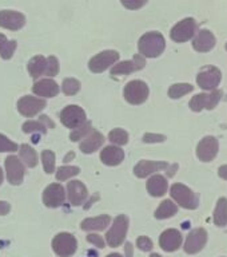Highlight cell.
<instances>
[{
	"label": "cell",
	"instance_id": "cell-35",
	"mask_svg": "<svg viewBox=\"0 0 227 257\" xmlns=\"http://www.w3.org/2000/svg\"><path fill=\"white\" fill-rule=\"evenodd\" d=\"M22 130L27 134H31V133H42V134H46L47 133V126L40 122V120H27L26 123L22 126Z\"/></svg>",
	"mask_w": 227,
	"mask_h": 257
},
{
	"label": "cell",
	"instance_id": "cell-28",
	"mask_svg": "<svg viewBox=\"0 0 227 257\" xmlns=\"http://www.w3.org/2000/svg\"><path fill=\"white\" fill-rule=\"evenodd\" d=\"M178 212V206L174 204L171 200H164L162 204L159 205V208L155 210V218L158 220H164V218H170Z\"/></svg>",
	"mask_w": 227,
	"mask_h": 257
},
{
	"label": "cell",
	"instance_id": "cell-9",
	"mask_svg": "<svg viewBox=\"0 0 227 257\" xmlns=\"http://www.w3.org/2000/svg\"><path fill=\"white\" fill-rule=\"evenodd\" d=\"M220 98H222L220 90H214L208 94H198L192 96V99L190 100V108L192 111H202L203 108L212 110L218 104Z\"/></svg>",
	"mask_w": 227,
	"mask_h": 257
},
{
	"label": "cell",
	"instance_id": "cell-38",
	"mask_svg": "<svg viewBox=\"0 0 227 257\" xmlns=\"http://www.w3.org/2000/svg\"><path fill=\"white\" fill-rule=\"evenodd\" d=\"M91 132H92L91 122H87V123H84L83 126H80V127L75 128V130H74V132L70 134V140H71L72 142L84 140V138L88 136V133H91Z\"/></svg>",
	"mask_w": 227,
	"mask_h": 257
},
{
	"label": "cell",
	"instance_id": "cell-10",
	"mask_svg": "<svg viewBox=\"0 0 227 257\" xmlns=\"http://www.w3.org/2000/svg\"><path fill=\"white\" fill-rule=\"evenodd\" d=\"M47 106L46 100L42 98H36L32 95H24L18 100V110L22 115L34 116L39 114L44 107Z\"/></svg>",
	"mask_w": 227,
	"mask_h": 257
},
{
	"label": "cell",
	"instance_id": "cell-23",
	"mask_svg": "<svg viewBox=\"0 0 227 257\" xmlns=\"http://www.w3.org/2000/svg\"><path fill=\"white\" fill-rule=\"evenodd\" d=\"M124 160L123 150L118 146H107L100 153V161L107 166H116Z\"/></svg>",
	"mask_w": 227,
	"mask_h": 257
},
{
	"label": "cell",
	"instance_id": "cell-16",
	"mask_svg": "<svg viewBox=\"0 0 227 257\" xmlns=\"http://www.w3.org/2000/svg\"><path fill=\"white\" fill-rule=\"evenodd\" d=\"M146 64V60L140 54L134 55L132 60H124L118 64H114L111 68V75H128L134 71L142 70Z\"/></svg>",
	"mask_w": 227,
	"mask_h": 257
},
{
	"label": "cell",
	"instance_id": "cell-4",
	"mask_svg": "<svg viewBox=\"0 0 227 257\" xmlns=\"http://www.w3.org/2000/svg\"><path fill=\"white\" fill-rule=\"evenodd\" d=\"M52 249L60 257H71L78 249V241L71 233L62 232L52 240Z\"/></svg>",
	"mask_w": 227,
	"mask_h": 257
},
{
	"label": "cell",
	"instance_id": "cell-14",
	"mask_svg": "<svg viewBox=\"0 0 227 257\" xmlns=\"http://www.w3.org/2000/svg\"><path fill=\"white\" fill-rule=\"evenodd\" d=\"M218 148H219V145H218V140L215 137H204L196 146V157L203 162H210L218 154Z\"/></svg>",
	"mask_w": 227,
	"mask_h": 257
},
{
	"label": "cell",
	"instance_id": "cell-18",
	"mask_svg": "<svg viewBox=\"0 0 227 257\" xmlns=\"http://www.w3.org/2000/svg\"><path fill=\"white\" fill-rule=\"evenodd\" d=\"M68 201L72 206H80L88 197V190L82 181H71L67 184Z\"/></svg>",
	"mask_w": 227,
	"mask_h": 257
},
{
	"label": "cell",
	"instance_id": "cell-50",
	"mask_svg": "<svg viewBox=\"0 0 227 257\" xmlns=\"http://www.w3.org/2000/svg\"><path fill=\"white\" fill-rule=\"evenodd\" d=\"M107 257H123V256H120L119 253H111V254H108Z\"/></svg>",
	"mask_w": 227,
	"mask_h": 257
},
{
	"label": "cell",
	"instance_id": "cell-32",
	"mask_svg": "<svg viewBox=\"0 0 227 257\" xmlns=\"http://www.w3.org/2000/svg\"><path fill=\"white\" fill-rule=\"evenodd\" d=\"M194 90V86L188 83H176L172 84L171 87L168 88V96L172 98V99H179L183 95L191 92Z\"/></svg>",
	"mask_w": 227,
	"mask_h": 257
},
{
	"label": "cell",
	"instance_id": "cell-25",
	"mask_svg": "<svg viewBox=\"0 0 227 257\" xmlns=\"http://www.w3.org/2000/svg\"><path fill=\"white\" fill-rule=\"evenodd\" d=\"M168 188L167 180L160 174H155L152 176L150 180L147 181V192L151 194L152 197H162L166 194Z\"/></svg>",
	"mask_w": 227,
	"mask_h": 257
},
{
	"label": "cell",
	"instance_id": "cell-53",
	"mask_svg": "<svg viewBox=\"0 0 227 257\" xmlns=\"http://www.w3.org/2000/svg\"><path fill=\"white\" fill-rule=\"evenodd\" d=\"M226 50H227V43H226Z\"/></svg>",
	"mask_w": 227,
	"mask_h": 257
},
{
	"label": "cell",
	"instance_id": "cell-51",
	"mask_svg": "<svg viewBox=\"0 0 227 257\" xmlns=\"http://www.w3.org/2000/svg\"><path fill=\"white\" fill-rule=\"evenodd\" d=\"M3 182V172H2V168H0V185Z\"/></svg>",
	"mask_w": 227,
	"mask_h": 257
},
{
	"label": "cell",
	"instance_id": "cell-45",
	"mask_svg": "<svg viewBox=\"0 0 227 257\" xmlns=\"http://www.w3.org/2000/svg\"><path fill=\"white\" fill-rule=\"evenodd\" d=\"M11 210V206L6 201H0V216H6Z\"/></svg>",
	"mask_w": 227,
	"mask_h": 257
},
{
	"label": "cell",
	"instance_id": "cell-34",
	"mask_svg": "<svg viewBox=\"0 0 227 257\" xmlns=\"http://www.w3.org/2000/svg\"><path fill=\"white\" fill-rule=\"evenodd\" d=\"M42 164H43L44 172L47 174H52L55 172V153L51 152V150H43Z\"/></svg>",
	"mask_w": 227,
	"mask_h": 257
},
{
	"label": "cell",
	"instance_id": "cell-33",
	"mask_svg": "<svg viewBox=\"0 0 227 257\" xmlns=\"http://www.w3.org/2000/svg\"><path fill=\"white\" fill-rule=\"evenodd\" d=\"M108 141H111L112 144L118 145V148L123 146L128 142V133L123 128H114L108 134Z\"/></svg>",
	"mask_w": 227,
	"mask_h": 257
},
{
	"label": "cell",
	"instance_id": "cell-21",
	"mask_svg": "<svg viewBox=\"0 0 227 257\" xmlns=\"http://www.w3.org/2000/svg\"><path fill=\"white\" fill-rule=\"evenodd\" d=\"M167 168L166 162H156V161H147L143 160L138 162L134 168V174L138 178H146V177L151 176L152 173L159 172L162 169Z\"/></svg>",
	"mask_w": 227,
	"mask_h": 257
},
{
	"label": "cell",
	"instance_id": "cell-44",
	"mask_svg": "<svg viewBox=\"0 0 227 257\" xmlns=\"http://www.w3.org/2000/svg\"><path fill=\"white\" fill-rule=\"evenodd\" d=\"M122 4H123L124 7L126 8H130V10H138V8L143 7L144 4H146V2H122Z\"/></svg>",
	"mask_w": 227,
	"mask_h": 257
},
{
	"label": "cell",
	"instance_id": "cell-5",
	"mask_svg": "<svg viewBox=\"0 0 227 257\" xmlns=\"http://www.w3.org/2000/svg\"><path fill=\"white\" fill-rule=\"evenodd\" d=\"M124 99L131 104H142L148 98V86L143 80H131L124 86Z\"/></svg>",
	"mask_w": 227,
	"mask_h": 257
},
{
	"label": "cell",
	"instance_id": "cell-49",
	"mask_svg": "<svg viewBox=\"0 0 227 257\" xmlns=\"http://www.w3.org/2000/svg\"><path fill=\"white\" fill-rule=\"evenodd\" d=\"M71 158H74V153H72V152L68 153L67 156L64 157V162H68V161L71 160Z\"/></svg>",
	"mask_w": 227,
	"mask_h": 257
},
{
	"label": "cell",
	"instance_id": "cell-8",
	"mask_svg": "<svg viewBox=\"0 0 227 257\" xmlns=\"http://www.w3.org/2000/svg\"><path fill=\"white\" fill-rule=\"evenodd\" d=\"M196 31V22L192 18H186V19L180 20L179 23L175 24L172 27L170 36L171 39L176 43H183L187 42L194 36Z\"/></svg>",
	"mask_w": 227,
	"mask_h": 257
},
{
	"label": "cell",
	"instance_id": "cell-24",
	"mask_svg": "<svg viewBox=\"0 0 227 257\" xmlns=\"http://www.w3.org/2000/svg\"><path fill=\"white\" fill-rule=\"evenodd\" d=\"M104 137L99 132H91L90 136H87L82 142H80V150L84 154H91L96 152L98 149L102 148L104 144Z\"/></svg>",
	"mask_w": 227,
	"mask_h": 257
},
{
	"label": "cell",
	"instance_id": "cell-7",
	"mask_svg": "<svg viewBox=\"0 0 227 257\" xmlns=\"http://www.w3.org/2000/svg\"><path fill=\"white\" fill-rule=\"evenodd\" d=\"M118 60H119V52L114 50H106L91 58V60L88 62V68L95 74H100L106 71L108 67H111L112 64H115Z\"/></svg>",
	"mask_w": 227,
	"mask_h": 257
},
{
	"label": "cell",
	"instance_id": "cell-52",
	"mask_svg": "<svg viewBox=\"0 0 227 257\" xmlns=\"http://www.w3.org/2000/svg\"><path fill=\"white\" fill-rule=\"evenodd\" d=\"M150 257H162V256H160V254H158V253H152Z\"/></svg>",
	"mask_w": 227,
	"mask_h": 257
},
{
	"label": "cell",
	"instance_id": "cell-46",
	"mask_svg": "<svg viewBox=\"0 0 227 257\" xmlns=\"http://www.w3.org/2000/svg\"><path fill=\"white\" fill-rule=\"evenodd\" d=\"M124 252H126V257L134 256V249H132L131 242H126V245H124Z\"/></svg>",
	"mask_w": 227,
	"mask_h": 257
},
{
	"label": "cell",
	"instance_id": "cell-1",
	"mask_svg": "<svg viewBox=\"0 0 227 257\" xmlns=\"http://www.w3.org/2000/svg\"><path fill=\"white\" fill-rule=\"evenodd\" d=\"M166 40L159 32H147L138 42L140 55L146 58H158L164 51Z\"/></svg>",
	"mask_w": 227,
	"mask_h": 257
},
{
	"label": "cell",
	"instance_id": "cell-13",
	"mask_svg": "<svg viewBox=\"0 0 227 257\" xmlns=\"http://www.w3.org/2000/svg\"><path fill=\"white\" fill-rule=\"evenodd\" d=\"M66 200V189L60 184H51L44 189L43 202L48 208H59Z\"/></svg>",
	"mask_w": 227,
	"mask_h": 257
},
{
	"label": "cell",
	"instance_id": "cell-20",
	"mask_svg": "<svg viewBox=\"0 0 227 257\" xmlns=\"http://www.w3.org/2000/svg\"><path fill=\"white\" fill-rule=\"evenodd\" d=\"M216 40L215 36L212 35L211 31L208 30H200L192 40V47L198 52H207L214 48Z\"/></svg>",
	"mask_w": 227,
	"mask_h": 257
},
{
	"label": "cell",
	"instance_id": "cell-36",
	"mask_svg": "<svg viewBox=\"0 0 227 257\" xmlns=\"http://www.w3.org/2000/svg\"><path fill=\"white\" fill-rule=\"evenodd\" d=\"M62 90L66 95H75L80 90V82L74 78H66L62 84Z\"/></svg>",
	"mask_w": 227,
	"mask_h": 257
},
{
	"label": "cell",
	"instance_id": "cell-6",
	"mask_svg": "<svg viewBox=\"0 0 227 257\" xmlns=\"http://www.w3.org/2000/svg\"><path fill=\"white\" fill-rule=\"evenodd\" d=\"M87 120L86 112L80 106L76 104H70L67 107H64L60 112V122L68 128H78L83 126Z\"/></svg>",
	"mask_w": 227,
	"mask_h": 257
},
{
	"label": "cell",
	"instance_id": "cell-41",
	"mask_svg": "<svg viewBox=\"0 0 227 257\" xmlns=\"http://www.w3.org/2000/svg\"><path fill=\"white\" fill-rule=\"evenodd\" d=\"M136 245H138V248L140 250H143V252H150L152 249V241L146 236H140L138 237V240H136Z\"/></svg>",
	"mask_w": 227,
	"mask_h": 257
},
{
	"label": "cell",
	"instance_id": "cell-42",
	"mask_svg": "<svg viewBox=\"0 0 227 257\" xmlns=\"http://www.w3.org/2000/svg\"><path fill=\"white\" fill-rule=\"evenodd\" d=\"M166 140V137L162 136V134H151V133H147L143 136V142L146 144H156V142H163Z\"/></svg>",
	"mask_w": 227,
	"mask_h": 257
},
{
	"label": "cell",
	"instance_id": "cell-27",
	"mask_svg": "<svg viewBox=\"0 0 227 257\" xmlns=\"http://www.w3.org/2000/svg\"><path fill=\"white\" fill-rule=\"evenodd\" d=\"M110 221H111V217L108 214H103V216L99 217H92V218H86L84 221H82L80 224V228L83 230H104L110 225Z\"/></svg>",
	"mask_w": 227,
	"mask_h": 257
},
{
	"label": "cell",
	"instance_id": "cell-43",
	"mask_svg": "<svg viewBox=\"0 0 227 257\" xmlns=\"http://www.w3.org/2000/svg\"><path fill=\"white\" fill-rule=\"evenodd\" d=\"M87 241L95 245V246H98V248L100 249L104 248V241L103 238H102V236H99V234H94V233H92V234H88Z\"/></svg>",
	"mask_w": 227,
	"mask_h": 257
},
{
	"label": "cell",
	"instance_id": "cell-37",
	"mask_svg": "<svg viewBox=\"0 0 227 257\" xmlns=\"http://www.w3.org/2000/svg\"><path fill=\"white\" fill-rule=\"evenodd\" d=\"M80 173V169L78 166H62L56 172V178L58 181H66L74 176H78Z\"/></svg>",
	"mask_w": 227,
	"mask_h": 257
},
{
	"label": "cell",
	"instance_id": "cell-31",
	"mask_svg": "<svg viewBox=\"0 0 227 257\" xmlns=\"http://www.w3.org/2000/svg\"><path fill=\"white\" fill-rule=\"evenodd\" d=\"M16 50L15 40H7V38L0 34V56L3 59H11Z\"/></svg>",
	"mask_w": 227,
	"mask_h": 257
},
{
	"label": "cell",
	"instance_id": "cell-30",
	"mask_svg": "<svg viewBox=\"0 0 227 257\" xmlns=\"http://www.w3.org/2000/svg\"><path fill=\"white\" fill-rule=\"evenodd\" d=\"M214 222L216 226H226L227 225V198L224 197L218 200L215 212H214Z\"/></svg>",
	"mask_w": 227,
	"mask_h": 257
},
{
	"label": "cell",
	"instance_id": "cell-39",
	"mask_svg": "<svg viewBox=\"0 0 227 257\" xmlns=\"http://www.w3.org/2000/svg\"><path fill=\"white\" fill-rule=\"evenodd\" d=\"M19 150V146L10 141L6 136L0 134V153H14Z\"/></svg>",
	"mask_w": 227,
	"mask_h": 257
},
{
	"label": "cell",
	"instance_id": "cell-11",
	"mask_svg": "<svg viewBox=\"0 0 227 257\" xmlns=\"http://www.w3.org/2000/svg\"><path fill=\"white\" fill-rule=\"evenodd\" d=\"M220 78H222V75H220L219 70L214 66H208V67L200 70L198 76H196V83L199 84V87H202L203 90L214 91L216 86L219 84Z\"/></svg>",
	"mask_w": 227,
	"mask_h": 257
},
{
	"label": "cell",
	"instance_id": "cell-17",
	"mask_svg": "<svg viewBox=\"0 0 227 257\" xmlns=\"http://www.w3.org/2000/svg\"><path fill=\"white\" fill-rule=\"evenodd\" d=\"M26 23V18L23 14L11 10L0 11V27L7 28L11 31H18Z\"/></svg>",
	"mask_w": 227,
	"mask_h": 257
},
{
	"label": "cell",
	"instance_id": "cell-29",
	"mask_svg": "<svg viewBox=\"0 0 227 257\" xmlns=\"http://www.w3.org/2000/svg\"><path fill=\"white\" fill-rule=\"evenodd\" d=\"M19 160L23 161L28 168H35L36 165H38V154H36L35 150L30 145H22L19 149Z\"/></svg>",
	"mask_w": 227,
	"mask_h": 257
},
{
	"label": "cell",
	"instance_id": "cell-3",
	"mask_svg": "<svg viewBox=\"0 0 227 257\" xmlns=\"http://www.w3.org/2000/svg\"><path fill=\"white\" fill-rule=\"evenodd\" d=\"M172 200L184 209H196L199 205V197L183 184H174L170 189Z\"/></svg>",
	"mask_w": 227,
	"mask_h": 257
},
{
	"label": "cell",
	"instance_id": "cell-12",
	"mask_svg": "<svg viewBox=\"0 0 227 257\" xmlns=\"http://www.w3.org/2000/svg\"><path fill=\"white\" fill-rule=\"evenodd\" d=\"M6 173L8 182L11 185H20L23 182L24 166L19 157L8 156L6 158Z\"/></svg>",
	"mask_w": 227,
	"mask_h": 257
},
{
	"label": "cell",
	"instance_id": "cell-48",
	"mask_svg": "<svg viewBox=\"0 0 227 257\" xmlns=\"http://www.w3.org/2000/svg\"><path fill=\"white\" fill-rule=\"evenodd\" d=\"M40 122H43V123L44 122H47L50 127H54V123H52L51 120H50V118H48V116H46V115L40 116Z\"/></svg>",
	"mask_w": 227,
	"mask_h": 257
},
{
	"label": "cell",
	"instance_id": "cell-15",
	"mask_svg": "<svg viewBox=\"0 0 227 257\" xmlns=\"http://www.w3.org/2000/svg\"><path fill=\"white\" fill-rule=\"evenodd\" d=\"M207 242V232L203 228H196L188 233L186 242H184V252L194 254L203 249Z\"/></svg>",
	"mask_w": 227,
	"mask_h": 257
},
{
	"label": "cell",
	"instance_id": "cell-22",
	"mask_svg": "<svg viewBox=\"0 0 227 257\" xmlns=\"http://www.w3.org/2000/svg\"><path fill=\"white\" fill-rule=\"evenodd\" d=\"M32 92L38 96H43V98H54L59 94V86L56 84L55 80L50 79V78L42 79L32 86Z\"/></svg>",
	"mask_w": 227,
	"mask_h": 257
},
{
	"label": "cell",
	"instance_id": "cell-19",
	"mask_svg": "<svg viewBox=\"0 0 227 257\" xmlns=\"http://www.w3.org/2000/svg\"><path fill=\"white\" fill-rule=\"evenodd\" d=\"M159 245L166 252H175L182 245V234L176 229H167L160 234Z\"/></svg>",
	"mask_w": 227,
	"mask_h": 257
},
{
	"label": "cell",
	"instance_id": "cell-40",
	"mask_svg": "<svg viewBox=\"0 0 227 257\" xmlns=\"http://www.w3.org/2000/svg\"><path fill=\"white\" fill-rule=\"evenodd\" d=\"M48 67H47V74L48 76H55L59 72V60L56 59L55 56H48L47 58Z\"/></svg>",
	"mask_w": 227,
	"mask_h": 257
},
{
	"label": "cell",
	"instance_id": "cell-47",
	"mask_svg": "<svg viewBox=\"0 0 227 257\" xmlns=\"http://www.w3.org/2000/svg\"><path fill=\"white\" fill-rule=\"evenodd\" d=\"M218 174H219L220 178H223V180H227V165H223V166H220L219 170H218Z\"/></svg>",
	"mask_w": 227,
	"mask_h": 257
},
{
	"label": "cell",
	"instance_id": "cell-26",
	"mask_svg": "<svg viewBox=\"0 0 227 257\" xmlns=\"http://www.w3.org/2000/svg\"><path fill=\"white\" fill-rule=\"evenodd\" d=\"M47 58H44V56L42 55L34 56L32 59H30V62H28L27 64L28 72H30V75H31L34 79H38L39 76L46 75V74H47Z\"/></svg>",
	"mask_w": 227,
	"mask_h": 257
},
{
	"label": "cell",
	"instance_id": "cell-2",
	"mask_svg": "<svg viewBox=\"0 0 227 257\" xmlns=\"http://www.w3.org/2000/svg\"><path fill=\"white\" fill-rule=\"evenodd\" d=\"M128 224L130 222H128L127 216L119 214L116 217L114 222H112L111 228L108 229V232L106 233V241H107L108 246L116 248V246L123 244L124 238L127 236Z\"/></svg>",
	"mask_w": 227,
	"mask_h": 257
}]
</instances>
